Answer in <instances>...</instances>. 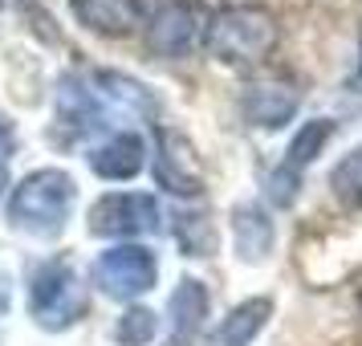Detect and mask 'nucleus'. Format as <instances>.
Returning <instances> with one entry per match:
<instances>
[{"label":"nucleus","instance_id":"f257e3e1","mask_svg":"<svg viewBox=\"0 0 362 346\" xmlns=\"http://www.w3.org/2000/svg\"><path fill=\"white\" fill-rule=\"evenodd\" d=\"M277 37V17L264 4H220L204 25V50L220 66H261Z\"/></svg>","mask_w":362,"mask_h":346},{"label":"nucleus","instance_id":"f03ea898","mask_svg":"<svg viewBox=\"0 0 362 346\" xmlns=\"http://www.w3.org/2000/svg\"><path fill=\"white\" fill-rule=\"evenodd\" d=\"M78 200V183L62 167L29 171L8 196V224L29 236H57L66 229L69 208Z\"/></svg>","mask_w":362,"mask_h":346},{"label":"nucleus","instance_id":"7ed1b4c3","mask_svg":"<svg viewBox=\"0 0 362 346\" xmlns=\"http://www.w3.org/2000/svg\"><path fill=\"white\" fill-rule=\"evenodd\" d=\"M29 310L41 330H69L82 322L90 310V294H86L82 277L74 273L69 261H45L29 277Z\"/></svg>","mask_w":362,"mask_h":346},{"label":"nucleus","instance_id":"20e7f679","mask_svg":"<svg viewBox=\"0 0 362 346\" xmlns=\"http://www.w3.org/2000/svg\"><path fill=\"white\" fill-rule=\"evenodd\" d=\"M334 131H338L334 118H310V122H301V131L293 134V143L285 147V159H281V163L269 171V180H264V200H269L273 208H293L305 171H310L313 159L326 151Z\"/></svg>","mask_w":362,"mask_h":346},{"label":"nucleus","instance_id":"39448f33","mask_svg":"<svg viewBox=\"0 0 362 346\" xmlns=\"http://www.w3.org/2000/svg\"><path fill=\"white\" fill-rule=\"evenodd\" d=\"M90 277L98 285L106 297H115V301H134V297H143L155 289V281H159V261H155V253L143 245H115L98 253V261L90 269Z\"/></svg>","mask_w":362,"mask_h":346},{"label":"nucleus","instance_id":"423d86ee","mask_svg":"<svg viewBox=\"0 0 362 346\" xmlns=\"http://www.w3.org/2000/svg\"><path fill=\"white\" fill-rule=\"evenodd\" d=\"M86 229H90V236H106V241L147 236L159 229V204L147 192H110L90 208Z\"/></svg>","mask_w":362,"mask_h":346},{"label":"nucleus","instance_id":"0eeeda50","mask_svg":"<svg viewBox=\"0 0 362 346\" xmlns=\"http://www.w3.org/2000/svg\"><path fill=\"white\" fill-rule=\"evenodd\" d=\"M151 171H155V183L171 196H199L204 192V171H199L196 147L175 127L155 131V167Z\"/></svg>","mask_w":362,"mask_h":346},{"label":"nucleus","instance_id":"6e6552de","mask_svg":"<svg viewBox=\"0 0 362 346\" xmlns=\"http://www.w3.org/2000/svg\"><path fill=\"white\" fill-rule=\"evenodd\" d=\"M53 106H57V122L69 127L74 134L106 131V127H110V110H115V102L94 86V74H90V78H82V74L62 78Z\"/></svg>","mask_w":362,"mask_h":346},{"label":"nucleus","instance_id":"1a4fd4ad","mask_svg":"<svg viewBox=\"0 0 362 346\" xmlns=\"http://www.w3.org/2000/svg\"><path fill=\"white\" fill-rule=\"evenodd\" d=\"M204 33L196 0H163L147 17V45L159 57H187L196 37Z\"/></svg>","mask_w":362,"mask_h":346},{"label":"nucleus","instance_id":"9d476101","mask_svg":"<svg viewBox=\"0 0 362 346\" xmlns=\"http://www.w3.org/2000/svg\"><path fill=\"white\" fill-rule=\"evenodd\" d=\"M297 106H301V94L289 78H257V82L245 86L240 94V115L252 131H281L285 122H293Z\"/></svg>","mask_w":362,"mask_h":346},{"label":"nucleus","instance_id":"9b49d317","mask_svg":"<svg viewBox=\"0 0 362 346\" xmlns=\"http://www.w3.org/2000/svg\"><path fill=\"white\" fill-rule=\"evenodd\" d=\"M232 248H236V257L245 265H261L273 245H277V224H273V216L269 208H261L257 200H245V204H236L232 208Z\"/></svg>","mask_w":362,"mask_h":346},{"label":"nucleus","instance_id":"f8f14e48","mask_svg":"<svg viewBox=\"0 0 362 346\" xmlns=\"http://www.w3.org/2000/svg\"><path fill=\"white\" fill-rule=\"evenodd\" d=\"M208 306L212 297L204 289V281L183 277L175 285V294L167 297V346H192L196 334L204 330V318H208Z\"/></svg>","mask_w":362,"mask_h":346},{"label":"nucleus","instance_id":"ddd939ff","mask_svg":"<svg viewBox=\"0 0 362 346\" xmlns=\"http://www.w3.org/2000/svg\"><path fill=\"white\" fill-rule=\"evenodd\" d=\"M90 171L94 175H102V180H134L139 171H143V163H147V143L139 139L134 131H118L110 134L102 147H94L90 155Z\"/></svg>","mask_w":362,"mask_h":346},{"label":"nucleus","instance_id":"4468645a","mask_svg":"<svg viewBox=\"0 0 362 346\" xmlns=\"http://www.w3.org/2000/svg\"><path fill=\"white\" fill-rule=\"evenodd\" d=\"M69 4L86 29L106 37H122L134 25H143V0H69Z\"/></svg>","mask_w":362,"mask_h":346},{"label":"nucleus","instance_id":"2eb2a0df","mask_svg":"<svg viewBox=\"0 0 362 346\" xmlns=\"http://www.w3.org/2000/svg\"><path fill=\"white\" fill-rule=\"evenodd\" d=\"M269 318H273V297H248L232 306L228 318L216 326L212 346H252V338L269 326Z\"/></svg>","mask_w":362,"mask_h":346},{"label":"nucleus","instance_id":"dca6fc26","mask_svg":"<svg viewBox=\"0 0 362 346\" xmlns=\"http://www.w3.org/2000/svg\"><path fill=\"white\" fill-rule=\"evenodd\" d=\"M175 241H180L183 257H212L216 253V224L208 212H180L175 216Z\"/></svg>","mask_w":362,"mask_h":346},{"label":"nucleus","instance_id":"f3484780","mask_svg":"<svg viewBox=\"0 0 362 346\" xmlns=\"http://www.w3.org/2000/svg\"><path fill=\"white\" fill-rule=\"evenodd\" d=\"M329 192L342 208H362V143L329 167Z\"/></svg>","mask_w":362,"mask_h":346},{"label":"nucleus","instance_id":"a211bd4d","mask_svg":"<svg viewBox=\"0 0 362 346\" xmlns=\"http://www.w3.org/2000/svg\"><path fill=\"white\" fill-rule=\"evenodd\" d=\"M155 334H159V318L151 310H143V306H131V310L115 322V342L118 346H147V342H155Z\"/></svg>","mask_w":362,"mask_h":346},{"label":"nucleus","instance_id":"6ab92c4d","mask_svg":"<svg viewBox=\"0 0 362 346\" xmlns=\"http://www.w3.org/2000/svg\"><path fill=\"white\" fill-rule=\"evenodd\" d=\"M13 147H17V134H13V127H8V122L0 118V163H4L8 155H13Z\"/></svg>","mask_w":362,"mask_h":346},{"label":"nucleus","instance_id":"aec40b11","mask_svg":"<svg viewBox=\"0 0 362 346\" xmlns=\"http://www.w3.org/2000/svg\"><path fill=\"white\" fill-rule=\"evenodd\" d=\"M8 297H13V285H8V277L0 273V318L8 313Z\"/></svg>","mask_w":362,"mask_h":346},{"label":"nucleus","instance_id":"412c9836","mask_svg":"<svg viewBox=\"0 0 362 346\" xmlns=\"http://www.w3.org/2000/svg\"><path fill=\"white\" fill-rule=\"evenodd\" d=\"M354 78L362 82V33H358V57H354Z\"/></svg>","mask_w":362,"mask_h":346},{"label":"nucleus","instance_id":"4be33fe9","mask_svg":"<svg viewBox=\"0 0 362 346\" xmlns=\"http://www.w3.org/2000/svg\"><path fill=\"white\" fill-rule=\"evenodd\" d=\"M8 188V171H4V163H0V192Z\"/></svg>","mask_w":362,"mask_h":346},{"label":"nucleus","instance_id":"5701e85b","mask_svg":"<svg viewBox=\"0 0 362 346\" xmlns=\"http://www.w3.org/2000/svg\"><path fill=\"white\" fill-rule=\"evenodd\" d=\"M0 4H4V0H0Z\"/></svg>","mask_w":362,"mask_h":346}]
</instances>
